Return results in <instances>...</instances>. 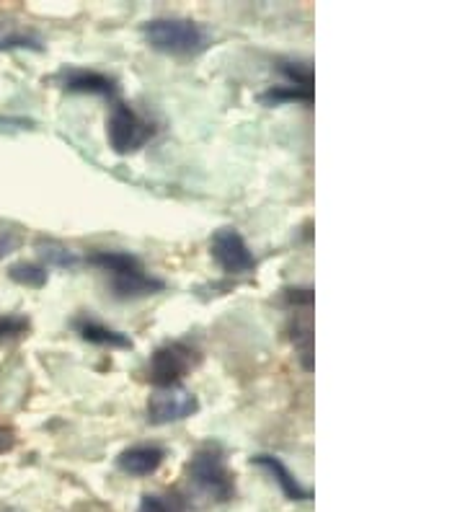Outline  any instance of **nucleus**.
Masks as SVG:
<instances>
[{"label": "nucleus", "instance_id": "1", "mask_svg": "<svg viewBox=\"0 0 465 512\" xmlns=\"http://www.w3.org/2000/svg\"><path fill=\"white\" fill-rule=\"evenodd\" d=\"M145 42L166 55H197L210 44L205 26L189 19H153L143 26Z\"/></svg>", "mask_w": 465, "mask_h": 512}, {"label": "nucleus", "instance_id": "2", "mask_svg": "<svg viewBox=\"0 0 465 512\" xmlns=\"http://www.w3.org/2000/svg\"><path fill=\"white\" fill-rule=\"evenodd\" d=\"M189 479L197 484L205 494H210L212 500L217 502H228L233 494H236V481H233V474L225 466L223 450L217 445H207V448H199L192 456L189 466Z\"/></svg>", "mask_w": 465, "mask_h": 512}, {"label": "nucleus", "instance_id": "3", "mask_svg": "<svg viewBox=\"0 0 465 512\" xmlns=\"http://www.w3.org/2000/svg\"><path fill=\"white\" fill-rule=\"evenodd\" d=\"M202 355L194 344L189 342H166L161 344L158 350L150 355L148 365V378L155 388H168V386H179L181 378L192 373L199 365Z\"/></svg>", "mask_w": 465, "mask_h": 512}, {"label": "nucleus", "instance_id": "4", "mask_svg": "<svg viewBox=\"0 0 465 512\" xmlns=\"http://www.w3.org/2000/svg\"><path fill=\"white\" fill-rule=\"evenodd\" d=\"M153 138V125L145 122L130 104H114L106 117V140L117 156H130Z\"/></svg>", "mask_w": 465, "mask_h": 512}, {"label": "nucleus", "instance_id": "5", "mask_svg": "<svg viewBox=\"0 0 465 512\" xmlns=\"http://www.w3.org/2000/svg\"><path fill=\"white\" fill-rule=\"evenodd\" d=\"M199 412V401L192 391H184L179 386L155 388L148 399V422L150 425H171L181 422Z\"/></svg>", "mask_w": 465, "mask_h": 512}, {"label": "nucleus", "instance_id": "6", "mask_svg": "<svg viewBox=\"0 0 465 512\" xmlns=\"http://www.w3.org/2000/svg\"><path fill=\"white\" fill-rule=\"evenodd\" d=\"M210 251L217 267L228 272V275H248V272L256 269V256L251 254V249H248V244L236 228H220V231H215Z\"/></svg>", "mask_w": 465, "mask_h": 512}, {"label": "nucleus", "instance_id": "7", "mask_svg": "<svg viewBox=\"0 0 465 512\" xmlns=\"http://www.w3.org/2000/svg\"><path fill=\"white\" fill-rule=\"evenodd\" d=\"M163 458H166V450L155 443H143L132 445V448L122 450L117 458V466L130 476H150L161 469Z\"/></svg>", "mask_w": 465, "mask_h": 512}, {"label": "nucleus", "instance_id": "8", "mask_svg": "<svg viewBox=\"0 0 465 512\" xmlns=\"http://www.w3.org/2000/svg\"><path fill=\"white\" fill-rule=\"evenodd\" d=\"M62 86L73 94L104 96V99H114L119 94L117 81L104 73H96V70H68L62 75Z\"/></svg>", "mask_w": 465, "mask_h": 512}, {"label": "nucleus", "instance_id": "9", "mask_svg": "<svg viewBox=\"0 0 465 512\" xmlns=\"http://www.w3.org/2000/svg\"><path fill=\"white\" fill-rule=\"evenodd\" d=\"M251 466H259V469L269 471V476H272V479L277 481L279 489L285 492L287 500H292V502L310 500V492L303 487V484H300L298 476L292 474V471L287 469L285 463H282V458L269 456V453H259V456L251 458Z\"/></svg>", "mask_w": 465, "mask_h": 512}, {"label": "nucleus", "instance_id": "10", "mask_svg": "<svg viewBox=\"0 0 465 512\" xmlns=\"http://www.w3.org/2000/svg\"><path fill=\"white\" fill-rule=\"evenodd\" d=\"M109 285H112V293L122 300L148 298V295L161 293V290L166 288V282L148 275L145 269H137V272H130V275H122V277H112Z\"/></svg>", "mask_w": 465, "mask_h": 512}, {"label": "nucleus", "instance_id": "11", "mask_svg": "<svg viewBox=\"0 0 465 512\" xmlns=\"http://www.w3.org/2000/svg\"><path fill=\"white\" fill-rule=\"evenodd\" d=\"M75 329H78L83 342L96 344V347H109V350H132V339L127 337V334L112 329V326H104L101 321L81 319V321H75Z\"/></svg>", "mask_w": 465, "mask_h": 512}, {"label": "nucleus", "instance_id": "12", "mask_svg": "<svg viewBox=\"0 0 465 512\" xmlns=\"http://www.w3.org/2000/svg\"><path fill=\"white\" fill-rule=\"evenodd\" d=\"M86 262L99 267L109 277H122L137 272V269H145L143 262L135 254H130V251H93Z\"/></svg>", "mask_w": 465, "mask_h": 512}, {"label": "nucleus", "instance_id": "13", "mask_svg": "<svg viewBox=\"0 0 465 512\" xmlns=\"http://www.w3.org/2000/svg\"><path fill=\"white\" fill-rule=\"evenodd\" d=\"M37 254L44 262V267H57V269H75L83 262L81 256L75 254L73 249H68L60 241H39Z\"/></svg>", "mask_w": 465, "mask_h": 512}, {"label": "nucleus", "instance_id": "14", "mask_svg": "<svg viewBox=\"0 0 465 512\" xmlns=\"http://www.w3.org/2000/svg\"><path fill=\"white\" fill-rule=\"evenodd\" d=\"M259 101L261 104H267V107H279V104H290V101H303V104H310V101H313V91L292 86V83H285V86L267 88V91L259 96Z\"/></svg>", "mask_w": 465, "mask_h": 512}, {"label": "nucleus", "instance_id": "15", "mask_svg": "<svg viewBox=\"0 0 465 512\" xmlns=\"http://www.w3.org/2000/svg\"><path fill=\"white\" fill-rule=\"evenodd\" d=\"M8 277H11L16 285H24V288H44L47 285V267L31 262H16L8 267Z\"/></svg>", "mask_w": 465, "mask_h": 512}, {"label": "nucleus", "instance_id": "16", "mask_svg": "<svg viewBox=\"0 0 465 512\" xmlns=\"http://www.w3.org/2000/svg\"><path fill=\"white\" fill-rule=\"evenodd\" d=\"M292 344H295V350H298V357H300V365H303L305 370H313V326H310V321H295L292 324Z\"/></svg>", "mask_w": 465, "mask_h": 512}, {"label": "nucleus", "instance_id": "17", "mask_svg": "<svg viewBox=\"0 0 465 512\" xmlns=\"http://www.w3.org/2000/svg\"><path fill=\"white\" fill-rule=\"evenodd\" d=\"M3 50H42V39L24 29H6L0 24V52Z\"/></svg>", "mask_w": 465, "mask_h": 512}, {"label": "nucleus", "instance_id": "18", "mask_svg": "<svg viewBox=\"0 0 465 512\" xmlns=\"http://www.w3.org/2000/svg\"><path fill=\"white\" fill-rule=\"evenodd\" d=\"M184 505L179 502V497H166V494H145L140 500L137 512H181Z\"/></svg>", "mask_w": 465, "mask_h": 512}, {"label": "nucleus", "instance_id": "19", "mask_svg": "<svg viewBox=\"0 0 465 512\" xmlns=\"http://www.w3.org/2000/svg\"><path fill=\"white\" fill-rule=\"evenodd\" d=\"M279 70L285 73L287 83L313 91V68L308 63H282Z\"/></svg>", "mask_w": 465, "mask_h": 512}, {"label": "nucleus", "instance_id": "20", "mask_svg": "<svg viewBox=\"0 0 465 512\" xmlns=\"http://www.w3.org/2000/svg\"><path fill=\"white\" fill-rule=\"evenodd\" d=\"M29 319L21 313H0V339L21 337L29 331Z\"/></svg>", "mask_w": 465, "mask_h": 512}, {"label": "nucleus", "instance_id": "21", "mask_svg": "<svg viewBox=\"0 0 465 512\" xmlns=\"http://www.w3.org/2000/svg\"><path fill=\"white\" fill-rule=\"evenodd\" d=\"M21 246L19 231H11V228H0V259H6L8 254Z\"/></svg>", "mask_w": 465, "mask_h": 512}, {"label": "nucleus", "instance_id": "22", "mask_svg": "<svg viewBox=\"0 0 465 512\" xmlns=\"http://www.w3.org/2000/svg\"><path fill=\"white\" fill-rule=\"evenodd\" d=\"M285 300L287 303H290V306H305V308H310L313 306V290H308V288H287L285 290Z\"/></svg>", "mask_w": 465, "mask_h": 512}, {"label": "nucleus", "instance_id": "23", "mask_svg": "<svg viewBox=\"0 0 465 512\" xmlns=\"http://www.w3.org/2000/svg\"><path fill=\"white\" fill-rule=\"evenodd\" d=\"M16 438H13V432L6 430V427H0V453H6V450L13 448Z\"/></svg>", "mask_w": 465, "mask_h": 512}]
</instances>
